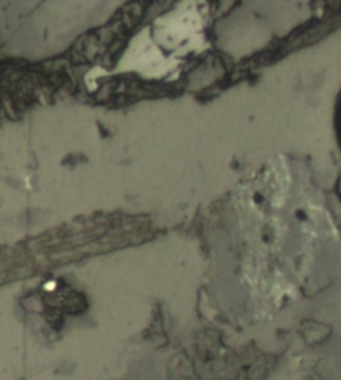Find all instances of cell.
Wrapping results in <instances>:
<instances>
[{"label":"cell","mask_w":341,"mask_h":380,"mask_svg":"<svg viewBox=\"0 0 341 380\" xmlns=\"http://www.w3.org/2000/svg\"><path fill=\"white\" fill-rule=\"evenodd\" d=\"M332 124H333V133L336 142L339 144V148L341 151V89L336 96L335 106H333V118H332Z\"/></svg>","instance_id":"cell-1"}]
</instances>
